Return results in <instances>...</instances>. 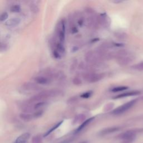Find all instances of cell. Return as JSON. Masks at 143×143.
I'll return each mask as SVG.
<instances>
[{"label": "cell", "mask_w": 143, "mask_h": 143, "mask_svg": "<svg viewBox=\"0 0 143 143\" xmlns=\"http://www.w3.org/2000/svg\"><path fill=\"white\" fill-rule=\"evenodd\" d=\"M84 118H85V116L84 115H83V114H80V115L76 117L75 119H74V122H77L81 121L82 120L84 119Z\"/></svg>", "instance_id": "obj_22"}, {"label": "cell", "mask_w": 143, "mask_h": 143, "mask_svg": "<svg viewBox=\"0 0 143 143\" xmlns=\"http://www.w3.org/2000/svg\"><path fill=\"white\" fill-rule=\"evenodd\" d=\"M62 122H63V121L59 122L58 123V124H56L55 126H54L51 127L50 130H49L47 131V132L44 134V137H46V136H47L48 135H49V134H50L51 133H52L53 131H54L55 129H56L57 128L59 127L60 126H61V125L62 124Z\"/></svg>", "instance_id": "obj_16"}, {"label": "cell", "mask_w": 143, "mask_h": 143, "mask_svg": "<svg viewBox=\"0 0 143 143\" xmlns=\"http://www.w3.org/2000/svg\"><path fill=\"white\" fill-rule=\"evenodd\" d=\"M35 81L38 84L46 85L50 83L51 79L46 76H39L35 77Z\"/></svg>", "instance_id": "obj_7"}, {"label": "cell", "mask_w": 143, "mask_h": 143, "mask_svg": "<svg viewBox=\"0 0 143 143\" xmlns=\"http://www.w3.org/2000/svg\"><path fill=\"white\" fill-rule=\"evenodd\" d=\"M77 28L76 27H73L72 28V33H76L77 32Z\"/></svg>", "instance_id": "obj_31"}, {"label": "cell", "mask_w": 143, "mask_h": 143, "mask_svg": "<svg viewBox=\"0 0 143 143\" xmlns=\"http://www.w3.org/2000/svg\"><path fill=\"white\" fill-rule=\"evenodd\" d=\"M22 90L25 91H34L39 90V87L37 83L33 82H25L22 85Z\"/></svg>", "instance_id": "obj_6"}, {"label": "cell", "mask_w": 143, "mask_h": 143, "mask_svg": "<svg viewBox=\"0 0 143 143\" xmlns=\"http://www.w3.org/2000/svg\"><path fill=\"white\" fill-rule=\"evenodd\" d=\"M136 134L134 131H127L119 135V138L124 140V143H131L135 138Z\"/></svg>", "instance_id": "obj_5"}, {"label": "cell", "mask_w": 143, "mask_h": 143, "mask_svg": "<svg viewBox=\"0 0 143 143\" xmlns=\"http://www.w3.org/2000/svg\"><path fill=\"white\" fill-rule=\"evenodd\" d=\"M53 55L54 57L56 59H59L61 58V54H60L56 50L54 49L53 51Z\"/></svg>", "instance_id": "obj_28"}, {"label": "cell", "mask_w": 143, "mask_h": 143, "mask_svg": "<svg viewBox=\"0 0 143 143\" xmlns=\"http://www.w3.org/2000/svg\"><path fill=\"white\" fill-rule=\"evenodd\" d=\"M81 143H87V142H85V141H84V142H82Z\"/></svg>", "instance_id": "obj_33"}, {"label": "cell", "mask_w": 143, "mask_h": 143, "mask_svg": "<svg viewBox=\"0 0 143 143\" xmlns=\"http://www.w3.org/2000/svg\"><path fill=\"white\" fill-rule=\"evenodd\" d=\"M20 22V19L18 18H11L6 22L5 25L9 27H13L16 26L18 25H19Z\"/></svg>", "instance_id": "obj_10"}, {"label": "cell", "mask_w": 143, "mask_h": 143, "mask_svg": "<svg viewBox=\"0 0 143 143\" xmlns=\"http://www.w3.org/2000/svg\"><path fill=\"white\" fill-rule=\"evenodd\" d=\"M136 101H137L136 99H133L129 102H126V104L124 105L120 106L116 108V109H115L112 111V114L115 115H118L125 112L126 111H127L129 109H130V108L135 104Z\"/></svg>", "instance_id": "obj_3"}, {"label": "cell", "mask_w": 143, "mask_h": 143, "mask_svg": "<svg viewBox=\"0 0 143 143\" xmlns=\"http://www.w3.org/2000/svg\"><path fill=\"white\" fill-rule=\"evenodd\" d=\"M85 61L87 63L92 65H98L101 63L102 59L100 58L96 51H89L84 55Z\"/></svg>", "instance_id": "obj_1"}, {"label": "cell", "mask_w": 143, "mask_h": 143, "mask_svg": "<svg viewBox=\"0 0 143 143\" xmlns=\"http://www.w3.org/2000/svg\"><path fill=\"white\" fill-rule=\"evenodd\" d=\"M8 13L6 12H3L1 15V16H0V21L1 22H3V21H5V20H6L8 18Z\"/></svg>", "instance_id": "obj_21"}, {"label": "cell", "mask_w": 143, "mask_h": 143, "mask_svg": "<svg viewBox=\"0 0 143 143\" xmlns=\"http://www.w3.org/2000/svg\"><path fill=\"white\" fill-rule=\"evenodd\" d=\"M92 92L91 91H89V92H85L84 93H83L82 95H81V97L83 98H88L89 97H90L92 95Z\"/></svg>", "instance_id": "obj_23"}, {"label": "cell", "mask_w": 143, "mask_h": 143, "mask_svg": "<svg viewBox=\"0 0 143 143\" xmlns=\"http://www.w3.org/2000/svg\"><path fill=\"white\" fill-rule=\"evenodd\" d=\"M78 97H72V98H70L69 99H68V104H74V103H76L77 101H78Z\"/></svg>", "instance_id": "obj_25"}, {"label": "cell", "mask_w": 143, "mask_h": 143, "mask_svg": "<svg viewBox=\"0 0 143 143\" xmlns=\"http://www.w3.org/2000/svg\"><path fill=\"white\" fill-rule=\"evenodd\" d=\"M34 138L35 139V140L33 139V142L34 143V142H35V143H38V142H39L40 141V138H39V137H38V136L34 137Z\"/></svg>", "instance_id": "obj_30"}, {"label": "cell", "mask_w": 143, "mask_h": 143, "mask_svg": "<svg viewBox=\"0 0 143 143\" xmlns=\"http://www.w3.org/2000/svg\"><path fill=\"white\" fill-rule=\"evenodd\" d=\"M30 135L29 133H25L22 134L16 139L14 143H26L29 139Z\"/></svg>", "instance_id": "obj_9"}, {"label": "cell", "mask_w": 143, "mask_h": 143, "mask_svg": "<svg viewBox=\"0 0 143 143\" xmlns=\"http://www.w3.org/2000/svg\"><path fill=\"white\" fill-rule=\"evenodd\" d=\"M83 77L85 81L88 82L95 83L101 81L104 77V74L102 73H96L90 71L84 73Z\"/></svg>", "instance_id": "obj_2"}, {"label": "cell", "mask_w": 143, "mask_h": 143, "mask_svg": "<svg viewBox=\"0 0 143 143\" xmlns=\"http://www.w3.org/2000/svg\"><path fill=\"white\" fill-rule=\"evenodd\" d=\"M94 119H95V118H91L85 120V121H84L81 125L79 126L78 127V128H77V129L76 130V133H77L80 132V131H81L83 129V128L85 127H86L88 124H90V123L94 120Z\"/></svg>", "instance_id": "obj_12"}, {"label": "cell", "mask_w": 143, "mask_h": 143, "mask_svg": "<svg viewBox=\"0 0 143 143\" xmlns=\"http://www.w3.org/2000/svg\"><path fill=\"white\" fill-rule=\"evenodd\" d=\"M42 113H43V111L39 110L38 111H36L35 113H34V114L33 115L34 118H39V117H40L42 115Z\"/></svg>", "instance_id": "obj_26"}, {"label": "cell", "mask_w": 143, "mask_h": 143, "mask_svg": "<svg viewBox=\"0 0 143 143\" xmlns=\"http://www.w3.org/2000/svg\"><path fill=\"white\" fill-rule=\"evenodd\" d=\"M65 23L64 20L59 22L58 26L56 27V35L58 37L59 41L62 42H64L65 39Z\"/></svg>", "instance_id": "obj_4"}, {"label": "cell", "mask_w": 143, "mask_h": 143, "mask_svg": "<svg viewBox=\"0 0 143 143\" xmlns=\"http://www.w3.org/2000/svg\"><path fill=\"white\" fill-rule=\"evenodd\" d=\"M73 83L74 84L77 85H79L82 84V80L79 77H76L75 78L73 79Z\"/></svg>", "instance_id": "obj_20"}, {"label": "cell", "mask_w": 143, "mask_h": 143, "mask_svg": "<svg viewBox=\"0 0 143 143\" xmlns=\"http://www.w3.org/2000/svg\"><path fill=\"white\" fill-rule=\"evenodd\" d=\"M83 22H84L83 20L82 19H79V20H78V23L79 26H82L83 25Z\"/></svg>", "instance_id": "obj_32"}, {"label": "cell", "mask_w": 143, "mask_h": 143, "mask_svg": "<svg viewBox=\"0 0 143 143\" xmlns=\"http://www.w3.org/2000/svg\"><path fill=\"white\" fill-rule=\"evenodd\" d=\"M7 45L5 43V42H1V47H0V49H1V52H3V51H5L7 50Z\"/></svg>", "instance_id": "obj_27"}, {"label": "cell", "mask_w": 143, "mask_h": 143, "mask_svg": "<svg viewBox=\"0 0 143 143\" xmlns=\"http://www.w3.org/2000/svg\"><path fill=\"white\" fill-rule=\"evenodd\" d=\"M113 104L112 103H110V104H108L106 105V106L105 107V111H110V110H111L113 106Z\"/></svg>", "instance_id": "obj_29"}, {"label": "cell", "mask_w": 143, "mask_h": 143, "mask_svg": "<svg viewBox=\"0 0 143 143\" xmlns=\"http://www.w3.org/2000/svg\"><path fill=\"white\" fill-rule=\"evenodd\" d=\"M119 130V127H109V128H106V129H104V130L102 131L101 132V134H102V135H106V134L115 132V131H118Z\"/></svg>", "instance_id": "obj_14"}, {"label": "cell", "mask_w": 143, "mask_h": 143, "mask_svg": "<svg viewBox=\"0 0 143 143\" xmlns=\"http://www.w3.org/2000/svg\"><path fill=\"white\" fill-rule=\"evenodd\" d=\"M133 68L138 71H143V62H141L133 65Z\"/></svg>", "instance_id": "obj_17"}, {"label": "cell", "mask_w": 143, "mask_h": 143, "mask_svg": "<svg viewBox=\"0 0 143 143\" xmlns=\"http://www.w3.org/2000/svg\"><path fill=\"white\" fill-rule=\"evenodd\" d=\"M98 23L105 27L108 26L110 24V19L106 13L101 14V15L99 16L98 19Z\"/></svg>", "instance_id": "obj_8"}, {"label": "cell", "mask_w": 143, "mask_h": 143, "mask_svg": "<svg viewBox=\"0 0 143 143\" xmlns=\"http://www.w3.org/2000/svg\"><path fill=\"white\" fill-rule=\"evenodd\" d=\"M128 88L127 87L125 86H119V87H116L113 88V89L111 90V91L113 92H120V91H125L126 90H127Z\"/></svg>", "instance_id": "obj_19"}, {"label": "cell", "mask_w": 143, "mask_h": 143, "mask_svg": "<svg viewBox=\"0 0 143 143\" xmlns=\"http://www.w3.org/2000/svg\"><path fill=\"white\" fill-rule=\"evenodd\" d=\"M140 93L138 91H131V92H128L124 93L122 94H120L119 95H118L114 97L115 99H118V98H124V97H127L129 96H136L138 95Z\"/></svg>", "instance_id": "obj_11"}, {"label": "cell", "mask_w": 143, "mask_h": 143, "mask_svg": "<svg viewBox=\"0 0 143 143\" xmlns=\"http://www.w3.org/2000/svg\"><path fill=\"white\" fill-rule=\"evenodd\" d=\"M116 36L120 39H125L126 38V35L125 33H118L116 34Z\"/></svg>", "instance_id": "obj_24"}, {"label": "cell", "mask_w": 143, "mask_h": 143, "mask_svg": "<svg viewBox=\"0 0 143 143\" xmlns=\"http://www.w3.org/2000/svg\"><path fill=\"white\" fill-rule=\"evenodd\" d=\"M20 118L22 120H23L24 121H31L34 118V115H31L30 113H22L20 115Z\"/></svg>", "instance_id": "obj_13"}, {"label": "cell", "mask_w": 143, "mask_h": 143, "mask_svg": "<svg viewBox=\"0 0 143 143\" xmlns=\"http://www.w3.org/2000/svg\"><path fill=\"white\" fill-rule=\"evenodd\" d=\"M47 104H48V102L45 101L36 103V104H34L33 106L34 109V110H39L40 108L45 106L47 105Z\"/></svg>", "instance_id": "obj_15"}, {"label": "cell", "mask_w": 143, "mask_h": 143, "mask_svg": "<svg viewBox=\"0 0 143 143\" xmlns=\"http://www.w3.org/2000/svg\"><path fill=\"white\" fill-rule=\"evenodd\" d=\"M10 11L12 12L18 13V12H19L20 11H21V7L18 5H13L10 8Z\"/></svg>", "instance_id": "obj_18"}]
</instances>
